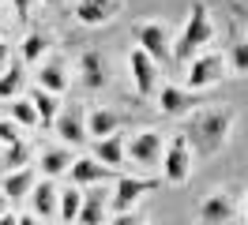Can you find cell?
<instances>
[{
	"instance_id": "obj_24",
	"label": "cell",
	"mask_w": 248,
	"mask_h": 225,
	"mask_svg": "<svg viewBox=\"0 0 248 225\" xmlns=\"http://www.w3.org/2000/svg\"><path fill=\"white\" fill-rule=\"evenodd\" d=\"M27 83V72H23V64H12V68H4L0 72V98H16L19 90Z\"/></svg>"
},
{
	"instance_id": "obj_2",
	"label": "cell",
	"mask_w": 248,
	"mask_h": 225,
	"mask_svg": "<svg viewBox=\"0 0 248 225\" xmlns=\"http://www.w3.org/2000/svg\"><path fill=\"white\" fill-rule=\"evenodd\" d=\"M207 42H211V15H207V4H192V15H188V23H185V30H181L177 45H173V60H177V64H188Z\"/></svg>"
},
{
	"instance_id": "obj_3",
	"label": "cell",
	"mask_w": 248,
	"mask_h": 225,
	"mask_svg": "<svg viewBox=\"0 0 248 225\" xmlns=\"http://www.w3.org/2000/svg\"><path fill=\"white\" fill-rule=\"evenodd\" d=\"M162 169H166V180H170V184H181V180L192 173V150H188L185 135H173L170 150H166V158H162Z\"/></svg>"
},
{
	"instance_id": "obj_6",
	"label": "cell",
	"mask_w": 248,
	"mask_h": 225,
	"mask_svg": "<svg viewBox=\"0 0 248 225\" xmlns=\"http://www.w3.org/2000/svg\"><path fill=\"white\" fill-rule=\"evenodd\" d=\"M128 68H132V79H136V94H140V98H151V94H155V83H158V68H155V60L147 57L143 49H132V57H128Z\"/></svg>"
},
{
	"instance_id": "obj_8",
	"label": "cell",
	"mask_w": 248,
	"mask_h": 225,
	"mask_svg": "<svg viewBox=\"0 0 248 225\" xmlns=\"http://www.w3.org/2000/svg\"><path fill=\"white\" fill-rule=\"evenodd\" d=\"M53 128H57V135H61L64 143H72V147H83V143H87V124H83V117H79L76 105L64 109V113H57Z\"/></svg>"
},
{
	"instance_id": "obj_31",
	"label": "cell",
	"mask_w": 248,
	"mask_h": 225,
	"mask_svg": "<svg viewBox=\"0 0 248 225\" xmlns=\"http://www.w3.org/2000/svg\"><path fill=\"white\" fill-rule=\"evenodd\" d=\"M113 225H143V222L136 218V210H128V214H117V218H113Z\"/></svg>"
},
{
	"instance_id": "obj_18",
	"label": "cell",
	"mask_w": 248,
	"mask_h": 225,
	"mask_svg": "<svg viewBox=\"0 0 248 225\" xmlns=\"http://www.w3.org/2000/svg\"><path fill=\"white\" fill-rule=\"evenodd\" d=\"M31 188H34V169L27 165V169H19V173H8V177H4V184H0V195L16 203V199H23Z\"/></svg>"
},
{
	"instance_id": "obj_19",
	"label": "cell",
	"mask_w": 248,
	"mask_h": 225,
	"mask_svg": "<svg viewBox=\"0 0 248 225\" xmlns=\"http://www.w3.org/2000/svg\"><path fill=\"white\" fill-rule=\"evenodd\" d=\"M233 214V203H230V195H207V199H203V207H200V218L207 225H218V222H226V218H230Z\"/></svg>"
},
{
	"instance_id": "obj_14",
	"label": "cell",
	"mask_w": 248,
	"mask_h": 225,
	"mask_svg": "<svg viewBox=\"0 0 248 225\" xmlns=\"http://www.w3.org/2000/svg\"><path fill=\"white\" fill-rule=\"evenodd\" d=\"M79 68H83V87L87 90H102L106 87V60H102V53L87 49V53L79 57Z\"/></svg>"
},
{
	"instance_id": "obj_1",
	"label": "cell",
	"mask_w": 248,
	"mask_h": 225,
	"mask_svg": "<svg viewBox=\"0 0 248 225\" xmlns=\"http://www.w3.org/2000/svg\"><path fill=\"white\" fill-rule=\"evenodd\" d=\"M230 124H233V109H211V113H200V117H192L185 132V143L196 147V154H215L222 143H226V135H230Z\"/></svg>"
},
{
	"instance_id": "obj_9",
	"label": "cell",
	"mask_w": 248,
	"mask_h": 225,
	"mask_svg": "<svg viewBox=\"0 0 248 225\" xmlns=\"http://www.w3.org/2000/svg\"><path fill=\"white\" fill-rule=\"evenodd\" d=\"M117 12H121V0H79L76 4V19L87 27H98V23L113 19Z\"/></svg>"
},
{
	"instance_id": "obj_30",
	"label": "cell",
	"mask_w": 248,
	"mask_h": 225,
	"mask_svg": "<svg viewBox=\"0 0 248 225\" xmlns=\"http://www.w3.org/2000/svg\"><path fill=\"white\" fill-rule=\"evenodd\" d=\"M12 8H16V15L23 19V23L31 19V0H12Z\"/></svg>"
},
{
	"instance_id": "obj_21",
	"label": "cell",
	"mask_w": 248,
	"mask_h": 225,
	"mask_svg": "<svg viewBox=\"0 0 248 225\" xmlns=\"http://www.w3.org/2000/svg\"><path fill=\"white\" fill-rule=\"evenodd\" d=\"M79 203H83V192L79 188H64V195H57V218L64 225H72L79 218Z\"/></svg>"
},
{
	"instance_id": "obj_23",
	"label": "cell",
	"mask_w": 248,
	"mask_h": 225,
	"mask_svg": "<svg viewBox=\"0 0 248 225\" xmlns=\"http://www.w3.org/2000/svg\"><path fill=\"white\" fill-rule=\"evenodd\" d=\"M68 87V79H64V72H61V64H46L42 72H38V90H46V94H61V90Z\"/></svg>"
},
{
	"instance_id": "obj_11",
	"label": "cell",
	"mask_w": 248,
	"mask_h": 225,
	"mask_svg": "<svg viewBox=\"0 0 248 225\" xmlns=\"http://www.w3.org/2000/svg\"><path fill=\"white\" fill-rule=\"evenodd\" d=\"M94 162L106 165V169H121L128 158H124V135H109V139H98L94 143Z\"/></svg>"
},
{
	"instance_id": "obj_7",
	"label": "cell",
	"mask_w": 248,
	"mask_h": 225,
	"mask_svg": "<svg viewBox=\"0 0 248 225\" xmlns=\"http://www.w3.org/2000/svg\"><path fill=\"white\" fill-rule=\"evenodd\" d=\"M124 158H132V162H140V165H158L162 162V135L158 132L136 135L132 143H124Z\"/></svg>"
},
{
	"instance_id": "obj_28",
	"label": "cell",
	"mask_w": 248,
	"mask_h": 225,
	"mask_svg": "<svg viewBox=\"0 0 248 225\" xmlns=\"http://www.w3.org/2000/svg\"><path fill=\"white\" fill-rule=\"evenodd\" d=\"M12 117L19 120V124H38V117H34V109H31V102H12Z\"/></svg>"
},
{
	"instance_id": "obj_32",
	"label": "cell",
	"mask_w": 248,
	"mask_h": 225,
	"mask_svg": "<svg viewBox=\"0 0 248 225\" xmlns=\"http://www.w3.org/2000/svg\"><path fill=\"white\" fill-rule=\"evenodd\" d=\"M8 57H12V45H8V42H0V72L8 68Z\"/></svg>"
},
{
	"instance_id": "obj_12",
	"label": "cell",
	"mask_w": 248,
	"mask_h": 225,
	"mask_svg": "<svg viewBox=\"0 0 248 225\" xmlns=\"http://www.w3.org/2000/svg\"><path fill=\"white\" fill-rule=\"evenodd\" d=\"M117 177V169H106V165H98L94 158H79L72 165V184L76 188H87V184H98V180H109Z\"/></svg>"
},
{
	"instance_id": "obj_33",
	"label": "cell",
	"mask_w": 248,
	"mask_h": 225,
	"mask_svg": "<svg viewBox=\"0 0 248 225\" xmlns=\"http://www.w3.org/2000/svg\"><path fill=\"white\" fill-rule=\"evenodd\" d=\"M16 225H42V222H38L34 214H19V218H16Z\"/></svg>"
},
{
	"instance_id": "obj_13",
	"label": "cell",
	"mask_w": 248,
	"mask_h": 225,
	"mask_svg": "<svg viewBox=\"0 0 248 225\" xmlns=\"http://www.w3.org/2000/svg\"><path fill=\"white\" fill-rule=\"evenodd\" d=\"M31 203H34V218H57V184L53 180H42V184H34L31 192Z\"/></svg>"
},
{
	"instance_id": "obj_34",
	"label": "cell",
	"mask_w": 248,
	"mask_h": 225,
	"mask_svg": "<svg viewBox=\"0 0 248 225\" xmlns=\"http://www.w3.org/2000/svg\"><path fill=\"white\" fill-rule=\"evenodd\" d=\"M0 225H16V214H4V218H0Z\"/></svg>"
},
{
	"instance_id": "obj_16",
	"label": "cell",
	"mask_w": 248,
	"mask_h": 225,
	"mask_svg": "<svg viewBox=\"0 0 248 225\" xmlns=\"http://www.w3.org/2000/svg\"><path fill=\"white\" fill-rule=\"evenodd\" d=\"M158 109H162L166 117H185L188 109H192V94H188V90H181V87H162Z\"/></svg>"
},
{
	"instance_id": "obj_15",
	"label": "cell",
	"mask_w": 248,
	"mask_h": 225,
	"mask_svg": "<svg viewBox=\"0 0 248 225\" xmlns=\"http://www.w3.org/2000/svg\"><path fill=\"white\" fill-rule=\"evenodd\" d=\"M102 214H106V192L102 188H91L79 203V225H102Z\"/></svg>"
},
{
	"instance_id": "obj_25",
	"label": "cell",
	"mask_w": 248,
	"mask_h": 225,
	"mask_svg": "<svg viewBox=\"0 0 248 225\" xmlns=\"http://www.w3.org/2000/svg\"><path fill=\"white\" fill-rule=\"evenodd\" d=\"M27 162H31V147L19 139V143H12V147L4 150V173H19V169H27Z\"/></svg>"
},
{
	"instance_id": "obj_17",
	"label": "cell",
	"mask_w": 248,
	"mask_h": 225,
	"mask_svg": "<svg viewBox=\"0 0 248 225\" xmlns=\"http://www.w3.org/2000/svg\"><path fill=\"white\" fill-rule=\"evenodd\" d=\"M83 124H87V135H94V139H109V135H117V128H121V117L109 113V109H94Z\"/></svg>"
},
{
	"instance_id": "obj_35",
	"label": "cell",
	"mask_w": 248,
	"mask_h": 225,
	"mask_svg": "<svg viewBox=\"0 0 248 225\" xmlns=\"http://www.w3.org/2000/svg\"><path fill=\"white\" fill-rule=\"evenodd\" d=\"M4 214H8V199L0 195V218H4Z\"/></svg>"
},
{
	"instance_id": "obj_4",
	"label": "cell",
	"mask_w": 248,
	"mask_h": 225,
	"mask_svg": "<svg viewBox=\"0 0 248 225\" xmlns=\"http://www.w3.org/2000/svg\"><path fill=\"white\" fill-rule=\"evenodd\" d=\"M222 72H226V64H222L218 53L192 57V68H188V90H203V87H211V83H218Z\"/></svg>"
},
{
	"instance_id": "obj_29",
	"label": "cell",
	"mask_w": 248,
	"mask_h": 225,
	"mask_svg": "<svg viewBox=\"0 0 248 225\" xmlns=\"http://www.w3.org/2000/svg\"><path fill=\"white\" fill-rule=\"evenodd\" d=\"M0 143H4V147L19 143V128L12 124V120H0Z\"/></svg>"
},
{
	"instance_id": "obj_5",
	"label": "cell",
	"mask_w": 248,
	"mask_h": 225,
	"mask_svg": "<svg viewBox=\"0 0 248 225\" xmlns=\"http://www.w3.org/2000/svg\"><path fill=\"white\" fill-rule=\"evenodd\" d=\"M151 188H158V180H143V177H124L121 184H117V192H113V199H109V207L117 210V214H128V210L136 207V199H140V195H147Z\"/></svg>"
},
{
	"instance_id": "obj_22",
	"label": "cell",
	"mask_w": 248,
	"mask_h": 225,
	"mask_svg": "<svg viewBox=\"0 0 248 225\" xmlns=\"http://www.w3.org/2000/svg\"><path fill=\"white\" fill-rule=\"evenodd\" d=\"M64 169H72V154L64 147H53V150L42 154V173H46V177H61Z\"/></svg>"
},
{
	"instance_id": "obj_20",
	"label": "cell",
	"mask_w": 248,
	"mask_h": 225,
	"mask_svg": "<svg viewBox=\"0 0 248 225\" xmlns=\"http://www.w3.org/2000/svg\"><path fill=\"white\" fill-rule=\"evenodd\" d=\"M31 109H34V117H38L42 128H49V124L57 120V113H61V109H57V98L46 94V90H34L31 94Z\"/></svg>"
},
{
	"instance_id": "obj_10",
	"label": "cell",
	"mask_w": 248,
	"mask_h": 225,
	"mask_svg": "<svg viewBox=\"0 0 248 225\" xmlns=\"http://www.w3.org/2000/svg\"><path fill=\"white\" fill-rule=\"evenodd\" d=\"M140 49L155 60V64H158V60H166V57H170L166 27H162V23H143V27H140Z\"/></svg>"
},
{
	"instance_id": "obj_26",
	"label": "cell",
	"mask_w": 248,
	"mask_h": 225,
	"mask_svg": "<svg viewBox=\"0 0 248 225\" xmlns=\"http://www.w3.org/2000/svg\"><path fill=\"white\" fill-rule=\"evenodd\" d=\"M46 49H49V38H46V34H27V42H23V64H34Z\"/></svg>"
},
{
	"instance_id": "obj_27",
	"label": "cell",
	"mask_w": 248,
	"mask_h": 225,
	"mask_svg": "<svg viewBox=\"0 0 248 225\" xmlns=\"http://www.w3.org/2000/svg\"><path fill=\"white\" fill-rule=\"evenodd\" d=\"M230 68L237 75H248V42H237L230 49Z\"/></svg>"
}]
</instances>
